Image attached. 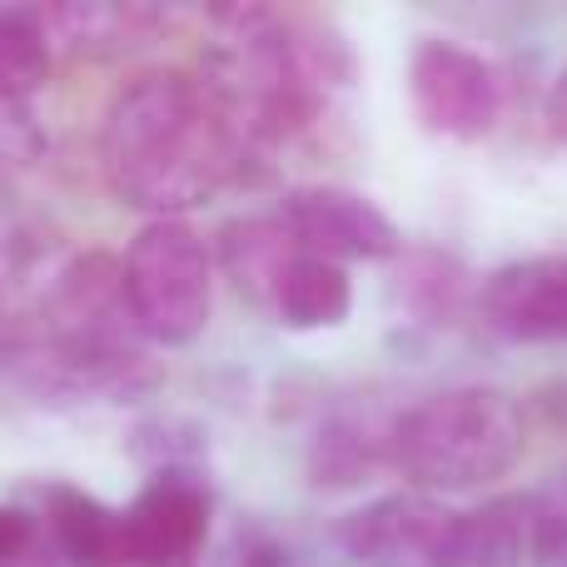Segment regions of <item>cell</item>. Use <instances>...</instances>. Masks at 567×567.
Returning <instances> with one entry per match:
<instances>
[{
	"label": "cell",
	"instance_id": "obj_19",
	"mask_svg": "<svg viewBox=\"0 0 567 567\" xmlns=\"http://www.w3.org/2000/svg\"><path fill=\"white\" fill-rule=\"evenodd\" d=\"M548 120H553V135H563V140H567V70H563V80H558V85H553Z\"/></svg>",
	"mask_w": 567,
	"mask_h": 567
},
{
	"label": "cell",
	"instance_id": "obj_8",
	"mask_svg": "<svg viewBox=\"0 0 567 567\" xmlns=\"http://www.w3.org/2000/svg\"><path fill=\"white\" fill-rule=\"evenodd\" d=\"M209 493L195 473L165 468L135 503L125 508V563L135 567H175L205 543Z\"/></svg>",
	"mask_w": 567,
	"mask_h": 567
},
{
	"label": "cell",
	"instance_id": "obj_7",
	"mask_svg": "<svg viewBox=\"0 0 567 567\" xmlns=\"http://www.w3.org/2000/svg\"><path fill=\"white\" fill-rule=\"evenodd\" d=\"M453 523L423 493H389L343 523V553L359 567H453Z\"/></svg>",
	"mask_w": 567,
	"mask_h": 567
},
{
	"label": "cell",
	"instance_id": "obj_9",
	"mask_svg": "<svg viewBox=\"0 0 567 567\" xmlns=\"http://www.w3.org/2000/svg\"><path fill=\"white\" fill-rule=\"evenodd\" d=\"M483 319L518 343L567 339V255L503 265L483 284Z\"/></svg>",
	"mask_w": 567,
	"mask_h": 567
},
{
	"label": "cell",
	"instance_id": "obj_11",
	"mask_svg": "<svg viewBox=\"0 0 567 567\" xmlns=\"http://www.w3.org/2000/svg\"><path fill=\"white\" fill-rule=\"evenodd\" d=\"M45 518L55 533L60 553L75 567H120L125 563V513L105 508L100 498L80 488H50L45 493Z\"/></svg>",
	"mask_w": 567,
	"mask_h": 567
},
{
	"label": "cell",
	"instance_id": "obj_13",
	"mask_svg": "<svg viewBox=\"0 0 567 567\" xmlns=\"http://www.w3.org/2000/svg\"><path fill=\"white\" fill-rule=\"evenodd\" d=\"M50 75V25L40 10H0V105L30 100Z\"/></svg>",
	"mask_w": 567,
	"mask_h": 567
},
{
	"label": "cell",
	"instance_id": "obj_5",
	"mask_svg": "<svg viewBox=\"0 0 567 567\" xmlns=\"http://www.w3.org/2000/svg\"><path fill=\"white\" fill-rule=\"evenodd\" d=\"M409 95L423 125L449 140H483L498 125V110H503L498 70L478 50L443 35H429L413 45Z\"/></svg>",
	"mask_w": 567,
	"mask_h": 567
},
{
	"label": "cell",
	"instance_id": "obj_6",
	"mask_svg": "<svg viewBox=\"0 0 567 567\" xmlns=\"http://www.w3.org/2000/svg\"><path fill=\"white\" fill-rule=\"evenodd\" d=\"M279 225L289 229L293 249L313 259H389L399 255V225L369 195L343 185H303L284 195Z\"/></svg>",
	"mask_w": 567,
	"mask_h": 567
},
{
	"label": "cell",
	"instance_id": "obj_16",
	"mask_svg": "<svg viewBox=\"0 0 567 567\" xmlns=\"http://www.w3.org/2000/svg\"><path fill=\"white\" fill-rule=\"evenodd\" d=\"M379 439H369V433L349 429V423H333V429L319 433V443H313V483H333V488H349V483H369L373 463H379V449H373Z\"/></svg>",
	"mask_w": 567,
	"mask_h": 567
},
{
	"label": "cell",
	"instance_id": "obj_14",
	"mask_svg": "<svg viewBox=\"0 0 567 567\" xmlns=\"http://www.w3.org/2000/svg\"><path fill=\"white\" fill-rule=\"evenodd\" d=\"M45 25H60L70 50L120 55V50L145 40L150 10H140V6H65V10H55V16H45Z\"/></svg>",
	"mask_w": 567,
	"mask_h": 567
},
{
	"label": "cell",
	"instance_id": "obj_15",
	"mask_svg": "<svg viewBox=\"0 0 567 567\" xmlns=\"http://www.w3.org/2000/svg\"><path fill=\"white\" fill-rule=\"evenodd\" d=\"M299 255L289 239V229L279 219H245V225L225 229V265L239 284H249L255 293H275L284 265Z\"/></svg>",
	"mask_w": 567,
	"mask_h": 567
},
{
	"label": "cell",
	"instance_id": "obj_17",
	"mask_svg": "<svg viewBox=\"0 0 567 567\" xmlns=\"http://www.w3.org/2000/svg\"><path fill=\"white\" fill-rule=\"evenodd\" d=\"M35 543V518L20 508H0V567H16Z\"/></svg>",
	"mask_w": 567,
	"mask_h": 567
},
{
	"label": "cell",
	"instance_id": "obj_3",
	"mask_svg": "<svg viewBox=\"0 0 567 567\" xmlns=\"http://www.w3.org/2000/svg\"><path fill=\"white\" fill-rule=\"evenodd\" d=\"M528 433L498 389H443L413 403L389 433V458L423 488H483L518 468Z\"/></svg>",
	"mask_w": 567,
	"mask_h": 567
},
{
	"label": "cell",
	"instance_id": "obj_4",
	"mask_svg": "<svg viewBox=\"0 0 567 567\" xmlns=\"http://www.w3.org/2000/svg\"><path fill=\"white\" fill-rule=\"evenodd\" d=\"M125 309L155 343H189L209 323V249L185 219H150L120 265Z\"/></svg>",
	"mask_w": 567,
	"mask_h": 567
},
{
	"label": "cell",
	"instance_id": "obj_12",
	"mask_svg": "<svg viewBox=\"0 0 567 567\" xmlns=\"http://www.w3.org/2000/svg\"><path fill=\"white\" fill-rule=\"evenodd\" d=\"M275 313L284 329H339L353 309V284L343 275V265H329V259H313V255H293L284 265V275L275 284Z\"/></svg>",
	"mask_w": 567,
	"mask_h": 567
},
{
	"label": "cell",
	"instance_id": "obj_2",
	"mask_svg": "<svg viewBox=\"0 0 567 567\" xmlns=\"http://www.w3.org/2000/svg\"><path fill=\"white\" fill-rule=\"evenodd\" d=\"M209 45L205 90L239 140L284 145L309 135L329 110V95L349 85V55L333 35L279 10H229Z\"/></svg>",
	"mask_w": 567,
	"mask_h": 567
},
{
	"label": "cell",
	"instance_id": "obj_1",
	"mask_svg": "<svg viewBox=\"0 0 567 567\" xmlns=\"http://www.w3.org/2000/svg\"><path fill=\"white\" fill-rule=\"evenodd\" d=\"M245 140L199 80L179 70H150L110 100L100 130V165L120 205L155 219L215 199L239 175Z\"/></svg>",
	"mask_w": 567,
	"mask_h": 567
},
{
	"label": "cell",
	"instance_id": "obj_18",
	"mask_svg": "<svg viewBox=\"0 0 567 567\" xmlns=\"http://www.w3.org/2000/svg\"><path fill=\"white\" fill-rule=\"evenodd\" d=\"M239 567H299V563H293V553L279 548V543H255V548H245Z\"/></svg>",
	"mask_w": 567,
	"mask_h": 567
},
{
	"label": "cell",
	"instance_id": "obj_10",
	"mask_svg": "<svg viewBox=\"0 0 567 567\" xmlns=\"http://www.w3.org/2000/svg\"><path fill=\"white\" fill-rule=\"evenodd\" d=\"M538 553V503L493 498L453 523V567H523Z\"/></svg>",
	"mask_w": 567,
	"mask_h": 567
}]
</instances>
